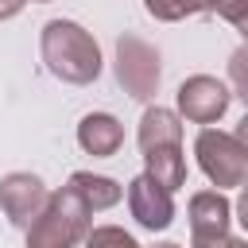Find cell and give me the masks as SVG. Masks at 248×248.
Segmentation results:
<instances>
[{
  "label": "cell",
  "mask_w": 248,
  "mask_h": 248,
  "mask_svg": "<svg viewBox=\"0 0 248 248\" xmlns=\"http://www.w3.org/2000/svg\"><path fill=\"white\" fill-rule=\"evenodd\" d=\"M39 50H43V66L50 70V78H58L66 85H93L97 74H101V46H97V39L81 23H74V19L43 23Z\"/></svg>",
  "instance_id": "obj_1"
},
{
  "label": "cell",
  "mask_w": 248,
  "mask_h": 248,
  "mask_svg": "<svg viewBox=\"0 0 248 248\" xmlns=\"http://www.w3.org/2000/svg\"><path fill=\"white\" fill-rule=\"evenodd\" d=\"M89 221H93V205L66 182L62 190H54L43 205V213L27 225V244L31 248H70L81 244L89 236Z\"/></svg>",
  "instance_id": "obj_2"
},
{
  "label": "cell",
  "mask_w": 248,
  "mask_h": 248,
  "mask_svg": "<svg viewBox=\"0 0 248 248\" xmlns=\"http://www.w3.org/2000/svg\"><path fill=\"white\" fill-rule=\"evenodd\" d=\"M194 155H198L202 174L217 190H240L248 182V147L240 143L236 132H221L205 124L194 140Z\"/></svg>",
  "instance_id": "obj_3"
},
{
  "label": "cell",
  "mask_w": 248,
  "mask_h": 248,
  "mask_svg": "<svg viewBox=\"0 0 248 248\" xmlns=\"http://www.w3.org/2000/svg\"><path fill=\"white\" fill-rule=\"evenodd\" d=\"M112 74H116V85L132 97V101H155L159 93V81H163V62H159V50L124 31L116 35V58H112Z\"/></svg>",
  "instance_id": "obj_4"
},
{
  "label": "cell",
  "mask_w": 248,
  "mask_h": 248,
  "mask_svg": "<svg viewBox=\"0 0 248 248\" xmlns=\"http://www.w3.org/2000/svg\"><path fill=\"white\" fill-rule=\"evenodd\" d=\"M229 101H232V85H225L213 74H194L174 93L178 116H186L190 124H217L229 112Z\"/></svg>",
  "instance_id": "obj_5"
},
{
  "label": "cell",
  "mask_w": 248,
  "mask_h": 248,
  "mask_svg": "<svg viewBox=\"0 0 248 248\" xmlns=\"http://www.w3.org/2000/svg\"><path fill=\"white\" fill-rule=\"evenodd\" d=\"M190 217V240L194 248H213V244H232V205L221 190H198L186 205Z\"/></svg>",
  "instance_id": "obj_6"
},
{
  "label": "cell",
  "mask_w": 248,
  "mask_h": 248,
  "mask_svg": "<svg viewBox=\"0 0 248 248\" xmlns=\"http://www.w3.org/2000/svg\"><path fill=\"white\" fill-rule=\"evenodd\" d=\"M46 198H50L46 182H43L39 174H31V170H12V174L0 178V213H4L16 229H23V232H27V225L43 213Z\"/></svg>",
  "instance_id": "obj_7"
},
{
  "label": "cell",
  "mask_w": 248,
  "mask_h": 248,
  "mask_svg": "<svg viewBox=\"0 0 248 248\" xmlns=\"http://www.w3.org/2000/svg\"><path fill=\"white\" fill-rule=\"evenodd\" d=\"M128 209L136 217L140 229L147 232H167L174 221V190H167L163 182H155L147 170L136 174L128 182Z\"/></svg>",
  "instance_id": "obj_8"
},
{
  "label": "cell",
  "mask_w": 248,
  "mask_h": 248,
  "mask_svg": "<svg viewBox=\"0 0 248 248\" xmlns=\"http://www.w3.org/2000/svg\"><path fill=\"white\" fill-rule=\"evenodd\" d=\"M78 143L85 155L93 159H108L120 151L124 143V124L112 116V112H85L81 124H78Z\"/></svg>",
  "instance_id": "obj_9"
},
{
  "label": "cell",
  "mask_w": 248,
  "mask_h": 248,
  "mask_svg": "<svg viewBox=\"0 0 248 248\" xmlns=\"http://www.w3.org/2000/svg\"><path fill=\"white\" fill-rule=\"evenodd\" d=\"M140 155H143V170H147L155 182H163L167 190H182V186H186L182 140H174V143H155V147H147V151H140Z\"/></svg>",
  "instance_id": "obj_10"
},
{
  "label": "cell",
  "mask_w": 248,
  "mask_h": 248,
  "mask_svg": "<svg viewBox=\"0 0 248 248\" xmlns=\"http://www.w3.org/2000/svg\"><path fill=\"white\" fill-rule=\"evenodd\" d=\"M70 186L93 205V213L112 209V205L124 198V186H120L116 178H108V174H93V170H74V174H70Z\"/></svg>",
  "instance_id": "obj_11"
},
{
  "label": "cell",
  "mask_w": 248,
  "mask_h": 248,
  "mask_svg": "<svg viewBox=\"0 0 248 248\" xmlns=\"http://www.w3.org/2000/svg\"><path fill=\"white\" fill-rule=\"evenodd\" d=\"M143 8H147V16L159 19V23H178V19H186V16L205 12V0H143Z\"/></svg>",
  "instance_id": "obj_12"
},
{
  "label": "cell",
  "mask_w": 248,
  "mask_h": 248,
  "mask_svg": "<svg viewBox=\"0 0 248 248\" xmlns=\"http://www.w3.org/2000/svg\"><path fill=\"white\" fill-rule=\"evenodd\" d=\"M229 85H232V97H240L248 108V43H240L229 54Z\"/></svg>",
  "instance_id": "obj_13"
},
{
  "label": "cell",
  "mask_w": 248,
  "mask_h": 248,
  "mask_svg": "<svg viewBox=\"0 0 248 248\" xmlns=\"http://www.w3.org/2000/svg\"><path fill=\"white\" fill-rule=\"evenodd\" d=\"M217 16H221V19H229V23L240 31V39L248 43V0H221Z\"/></svg>",
  "instance_id": "obj_14"
},
{
  "label": "cell",
  "mask_w": 248,
  "mask_h": 248,
  "mask_svg": "<svg viewBox=\"0 0 248 248\" xmlns=\"http://www.w3.org/2000/svg\"><path fill=\"white\" fill-rule=\"evenodd\" d=\"M89 244H101V240H112V244H124V248H136V236L132 232H124V229H89V236H85Z\"/></svg>",
  "instance_id": "obj_15"
},
{
  "label": "cell",
  "mask_w": 248,
  "mask_h": 248,
  "mask_svg": "<svg viewBox=\"0 0 248 248\" xmlns=\"http://www.w3.org/2000/svg\"><path fill=\"white\" fill-rule=\"evenodd\" d=\"M236 221H240V229L248 232V182L240 186V198H236Z\"/></svg>",
  "instance_id": "obj_16"
},
{
  "label": "cell",
  "mask_w": 248,
  "mask_h": 248,
  "mask_svg": "<svg viewBox=\"0 0 248 248\" xmlns=\"http://www.w3.org/2000/svg\"><path fill=\"white\" fill-rule=\"evenodd\" d=\"M23 4H27V0H0V19H12Z\"/></svg>",
  "instance_id": "obj_17"
},
{
  "label": "cell",
  "mask_w": 248,
  "mask_h": 248,
  "mask_svg": "<svg viewBox=\"0 0 248 248\" xmlns=\"http://www.w3.org/2000/svg\"><path fill=\"white\" fill-rule=\"evenodd\" d=\"M236 136H240V143L248 147V108H244V116H240V124H236Z\"/></svg>",
  "instance_id": "obj_18"
},
{
  "label": "cell",
  "mask_w": 248,
  "mask_h": 248,
  "mask_svg": "<svg viewBox=\"0 0 248 248\" xmlns=\"http://www.w3.org/2000/svg\"><path fill=\"white\" fill-rule=\"evenodd\" d=\"M31 4H50V0H31Z\"/></svg>",
  "instance_id": "obj_19"
}]
</instances>
